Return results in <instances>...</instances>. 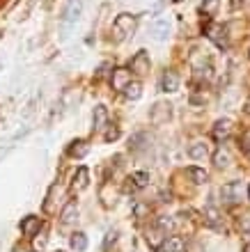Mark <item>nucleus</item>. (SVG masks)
<instances>
[{
  "instance_id": "f257e3e1",
  "label": "nucleus",
  "mask_w": 250,
  "mask_h": 252,
  "mask_svg": "<svg viewBox=\"0 0 250 252\" xmlns=\"http://www.w3.org/2000/svg\"><path fill=\"white\" fill-rule=\"evenodd\" d=\"M136 26H138V19L133 14H119L117 19L112 21V32H115V39L122 41L126 39L129 34L136 32Z\"/></svg>"
},
{
  "instance_id": "f03ea898",
  "label": "nucleus",
  "mask_w": 250,
  "mask_h": 252,
  "mask_svg": "<svg viewBox=\"0 0 250 252\" xmlns=\"http://www.w3.org/2000/svg\"><path fill=\"white\" fill-rule=\"evenodd\" d=\"M83 14V0H69L62 9V23L65 26H73Z\"/></svg>"
},
{
  "instance_id": "7ed1b4c3",
  "label": "nucleus",
  "mask_w": 250,
  "mask_h": 252,
  "mask_svg": "<svg viewBox=\"0 0 250 252\" xmlns=\"http://www.w3.org/2000/svg\"><path fill=\"white\" fill-rule=\"evenodd\" d=\"M223 197L230 202V204H234V202H241L244 197H248V195H244V186H241V181H232V184H225L223 186Z\"/></svg>"
},
{
  "instance_id": "20e7f679",
  "label": "nucleus",
  "mask_w": 250,
  "mask_h": 252,
  "mask_svg": "<svg viewBox=\"0 0 250 252\" xmlns=\"http://www.w3.org/2000/svg\"><path fill=\"white\" fill-rule=\"evenodd\" d=\"M110 83H112V90L124 92L126 85L131 83V71H129V69H124V66H119V69H115V71H112Z\"/></svg>"
},
{
  "instance_id": "39448f33",
  "label": "nucleus",
  "mask_w": 250,
  "mask_h": 252,
  "mask_svg": "<svg viewBox=\"0 0 250 252\" xmlns=\"http://www.w3.org/2000/svg\"><path fill=\"white\" fill-rule=\"evenodd\" d=\"M131 71L138 73V76H145V73L149 71V55H147V51H138V53L133 55Z\"/></svg>"
},
{
  "instance_id": "423d86ee",
  "label": "nucleus",
  "mask_w": 250,
  "mask_h": 252,
  "mask_svg": "<svg viewBox=\"0 0 250 252\" xmlns=\"http://www.w3.org/2000/svg\"><path fill=\"white\" fill-rule=\"evenodd\" d=\"M209 39L216 44L218 48H227V30L223 26H209Z\"/></svg>"
},
{
  "instance_id": "0eeeda50",
  "label": "nucleus",
  "mask_w": 250,
  "mask_h": 252,
  "mask_svg": "<svg viewBox=\"0 0 250 252\" xmlns=\"http://www.w3.org/2000/svg\"><path fill=\"white\" fill-rule=\"evenodd\" d=\"M39 218L37 216H26V218L21 220V232H23V236H35V234L39 232Z\"/></svg>"
},
{
  "instance_id": "6e6552de",
  "label": "nucleus",
  "mask_w": 250,
  "mask_h": 252,
  "mask_svg": "<svg viewBox=\"0 0 250 252\" xmlns=\"http://www.w3.org/2000/svg\"><path fill=\"white\" fill-rule=\"evenodd\" d=\"M170 103H156V106L151 108V115L149 120L154 122V124H161V122H165L168 117H170Z\"/></svg>"
},
{
  "instance_id": "1a4fd4ad",
  "label": "nucleus",
  "mask_w": 250,
  "mask_h": 252,
  "mask_svg": "<svg viewBox=\"0 0 250 252\" xmlns=\"http://www.w3.org/2000/svg\"><path fill=\"white\" fill-rule=\"evenodd\" d=\"M161 90L163 92H177L179 90V76L175 71H165L161 76Z\"/></svg>"
},
{
  "instance_id": "9d476101",
  "label": "nucleus",
  "mask_w": 250,
  "mask_h": 252,
  "mask_svg": "<svg viewBox=\"0 0 250 252\" xmlns=\"http://www.w3.org/2000/svg\"><path fill=\"white\" fill-rule=\"evenodd\" d=\"M186 248V241L181 236H165L161 252H181Z\"/></svg>"
},
{
  "instance_id": "9b49d317",
  "label": "nucleus",
  "mask_w": 250,
  "mask_h": 252,
  "mask_svg": "<svg viewBox=\"0 0 250 252\" xmlns=\"http://www.w3.org/2000/svg\"><path fill=\"white\" fill-rule=\"evenodd\" d=\"M87 152H90V145H87L85 140H73L71 145H69V149H67V154L71 158H83Z\"/></svg>"
},
{
  "instance_id": "f8f14e48",
  "label": "nucleus",
  "mask_w": 250,
  "mask_h": 252,
  "mask_svg": "<svg viewBox=\"0 0 250 252\" xmlns=\"http://www.w3.org/2000/svg\"><path fill=\"white\" fill-rule=\"evenodd\" d=\"M230 128H232V124H230V120H218L216 122V126H214V131H211V135H214V140H225L227 135H230Z\"/></svg>"
},
{
  "instance_id": "ddd939ff",
  "label": "nucleus",
  "mask_w": 250,
  "mask_h": 252,
  "mask_svg": "<svg viewBox=\"0 0 250 252\" xmlns=\"http://www.w3.org/2000/svg\"><path fill=\"white\" fill-rule=\"evenodd\" d=\"M151 32H154V37H156L158 41L168 39V34H170V21L168 19H161L154 23V28H151Z\"/></svg>"
},
{
  "instance_id": "4468645a",
  "label": "nucleus",
  "mask_w": 250,
  "mask_h": 252,
  "mask_svg": "<svg viewBox=\"0 0 250 252\" xmlns=\"http://www.w3.org/2000/svg\"><path fill=\"white\" fill-rule=\"evenodd\" d=\"M106 124H108V110L104 106L94 108V131H104Z\"/></svg>"
},
{
  "instance_id": "2eb2a0df",
  "label": "nucleus",
  "mask_w": 250,
  "mask_h": 252,
  "mask_svg": "<svg viewBox=\"0 0 250 252\" xmlns=\"http://www.w3.org/2000/svg\"><path fill=\"white\" fill-rule=\"evenodd\" d=\"M230 160H232V154L227 147H220L216 154H214V165L216 167H227L230 165Z\"/></svg>"
},
{
  "instance_id": "dca6fc26",
  "label": "nucleus",
  "mask_w": 250,
  "mask_h": 252,
  "mask_svg": "<svg viewBox=\"0 0 250 252\" xmlns=\"http://www.w3.org/2000/svg\"><path fill=\"white\" fill-rule=\"evenodd\" d=\"M87 177H90L87 167L80 165L78 172H76V177H73V188H76V190H83V188H87Z\"/></svg>"
},
{
  "instance_id": "f3484780",
  "label": "nucleus",
  "mask_w": 250,
  "mask_h": 252,
  "mask_svg": "<svg viewBox=\"0 0 250 252\" xmlns=\"http://www.w3.org/2000/svg\"><path fill=\"white\" fill-rule=\"evenodd\" d=\"M207 154H209V149H207V145L204 142H195V145L188 147V156L191 158H207Z\"/></svg>"
},
{
  "instance_id": "a211bd4d",
  "label": "nucleus",
  "mask_w": 250,
  "mask_h": 252,
  "mask_svg": "<svg viewBox=\"0 0 250 252\" xmlns=\"http://www.w3.org/2000/svg\"><path fill=\"white\" fill-rule=\"evenodd\" d=\"M76 213H78V206H76V202H69V204L65 206V211H62V225H69L73 218H76Z\"/></svg>"
},
{
  "instance_id": "6ab92c4d",
  "label": "nucleus",
  "mask_w": 250,
  "mask_h": 252,
  "mask_svg": "<svg viewBox=\"0 0 250 252\" xmlns=\"http://www.w3.org/2000/svg\"><path fill=\"white\" fill-rule=\"evenodd\" d=\"M71 248L76 252H83L87 248V236L83 232H76V234H71Z\"/></svg>"
},
{
  "instance_id": "aec40b11",
  "label": "nucleus",
  "mask_w": 250,
  "mask_h": 252,
  "mask_svg": "<svg viewBox=\"0 0 250 252\" xmlns=\"http://www.w3.org/2000/svg\"><path fill=\"white\" fill-rule=\"evenodd\" d=\"M186 174H188V177H191L195 184H204V181L209 179V174L204 172L202 167H188V170H186Z\"/></svg>"
},
{
  "instance_id": "412c9836",
  "label": "nucleus",
  "mask_w": 250,
  "mask_h": 252,
  "mask_svg": "<svg viewBox=\"0 0 250 252\" xmlns=\"http://www.w3.org/2000/svg\"><path fill=\"white\" fill-rule=\"evenodd\" d=\"M126 94V99H131V101H138L140 96H143V87H140V83H129L124 90Z\"/></svg>"
},
{
  "instance_id": "4be33fe9",
  "label": "nucleus",
  "mask_w": 250,
  "mask_h": 252,
  "mask_svg": "<svg viewBox=\"0 0 250 252\" xmlns=\"http://www.w3.org/2000/svg\"><path fill=\"white\" fill-rule=\"evenodd\" d=\"M131 181L136 188H143L147 186V181H149V172H133L131 174Z\"/></svg>"
},
{
  "instance_id": "5701e85b",
  "label": "nucleus",
  "mask_w": 250,
  "mask_h": 252,
  "mask_svg": "<svg viewBox=\"0 0 250 252\" xmlns=\"http://www.w3.org/2000/svg\"><path fill=\"white\" fill-rule=\"evenodd\" d=\"M218 7V0H204L202 2V12L204 14H214Z\"/></svg>"
},
{
  "instance_id": "b1692460",
  "label": "nucleus",
  "mask_w": 250,
  "mask_h": 252,
  "mask_svg": "<svg viewBox=\"0 0 250 252\" xmlns=\"http://www.w3.org/2000/svg\"><path fill=\"white\" fill-rule=\"evenodd\" d=\"M241 147H244V152L250 156V131H246L244 135H241Z\"/></svg>"
},
{
  "instance_id": "393cba45",
  "label": "nucleus",
  "mask_w": 250,
  "mask_h": 252,
  "mask_svg": "<svg viewBox=\"0 0 250 252\" xmlns=\"http://www.w3.org/2000/svg\"><path fill=\"white\" fill-rule=\"evenodd\" d=\"M158 227H161V229H175V220L161 218V220H158Z\"/></svg>"
},
{
  "instance_id": "a878e982",
  "label": "nucleus",
  "mask_w": 250,
  "mask_h": 252,
  "mask_svg": "<svg viewBox=\"0 0 250 252\" xmlns=\"http://www.w3.org/2000/svg\"><path fill=\"white\" fill-rule=\"evenodd\" d=\"M119 135V131H115V128H112V131H108L106 133V140H108V142H110V140H115Z\"/></svg>"
},
{
  "instance_id": "bb28decb",
  "label": "nucleus",
  "mask_w": 250,
  "mask_h": 252,
  "mask_svg": "<svg viewBox=\"0 0 250 252\" xmlns=\"http://www.w3.org/2000/svg\"><path fill=\"white\" fill-rule=\"evenodd\" d=\"M244 252H250V243H246L244 246Z\"/></svg>"
},
{
  "instance_id": "cd10ccee",
  "label": "nucleus",
  "mask_w": 250,
  "mask_h": 252,
  "mask_svg": "<svg viewBox=\"0 0 250 252\" xmlns=\"http://www.w3.org/2000/svg\"><path fill=\"white\" fill-rule=\"evenodd\" d=\"M246 113H248V115H250V103H248V108H246Z\"/></svg>"
},
{
  "instance_id": "c85d7f7f",
  "label": "nucleus",
  "mask_w": 250,
  "mask_h": 252,
  "mask_svg": "<svg viewBox=\"0 0 250 252\" xmlns=\"http://www.w3.org/2000/svg\"><path fill=\"white\" fill-rule=\"evenodd\" d=\"M248 199H250V186H248Z\"/></svg>"
},
{
  "instance_id": "c756f323",
  "label": "nucleus",
  "mask_w": 250,
  "mask_h": 252,
  "mask_svg": "<svg viewBox=\"0 0 250 252\" xmlns=\"http://www.w3.org/2000/svg\"><path fill=\"white\" fill-rule=\"evenodd\" d=\"M175 2H181V0H175Z\"/></svg>"
},
{
  "instance_id": "7c9ffc66",
  "label": "nucleus",
  "mask_w": 250,
  "mask_h": 252,
  "mask_svg": "<svg viewBox=\"0 0 250 252\" xmlns=\"http://www.w3.org/2000/svg\"><path fill=\"white\" fill-rule=\"evenodd\" d=\"M58 252H62V250H58Z\"/></svg>"
}]
</instances>
